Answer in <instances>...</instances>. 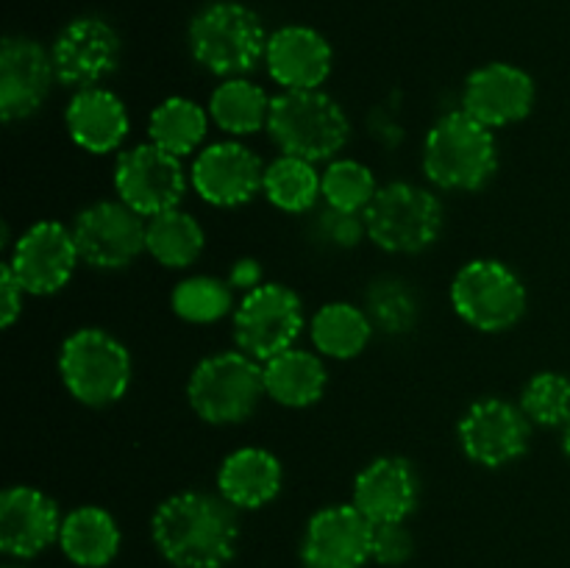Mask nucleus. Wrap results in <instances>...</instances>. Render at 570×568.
<instances>
[{
  "instance_id": "1",
  "label": "nucleus",
  "mask_w": 570,
  "mask_h": 568,
  "mask_svg": "<svg viewBox=\"0 0 570 568\" xmlns=\"http://www.w3.org/2000/svg\"><path fill=\"white\" fill-rule=\"evenodd\" d=\"M150 538L173 568H226L239 549L237 507L220 493H173L156 507Z\"/></svg>"
},
{
  "instance_id": "2",
  "label": "nucleus",
  "mask_w": 570,
  "mask_h": 568,
  "mask_svg": "<svg viewBox=\"0 0 570 568\" xmlns=\"http://www.w3.org/2000/svg\"><path fill=\"white\" fill-rule=\"evenodd\" d=\"M499 170L493 128L473 120L465 109L449 111L423 139V173L440 189L476 193Z\"/></svg>"
},
{
  "instance_id": "3",
  "label": "nucleus",
  "mask_w": 570,
  "mask_h": 568,
  "mask_svg": "<svg viewBox=\"0 0 570 568\" xmlns=\"http://www.w3.org/2000/svg\"><path fill=\"white\" fill-rule=\"evenodd\" d=\"M267 134L282 154L315 165L345 148L351 123L343 106L323 89H282L271 100Z\"/></svg>"
},
{
  "instance_id": "4",
  "label": "nucleus",
  "mask_w": 570,
  "mask_h": 568,
  "mask_svg": "<svg viewBox=\"0 0 570 568\" xmlns=\"http://www.w3.org/2000/svg\"><path fill=\"white\" fill-rule=\"evenodd\" d=\"M267 33L248 6L220 0L189 22V50L198 67L217 78H245L265 61Z\"/></svg>"
},
{
  "instance_id": "5",
  "label": "nucleus",
  "mask_w": 570,
  "mask_h": 568,
  "mask_svg": "<svg viewBox=\"0 0 570 568\" xmlns=\"http://www.w3.org/2000/svg\"><path fill=\"white\" fill-rule=\"evenodd\" d=\"M265 395V365L239 349L200 360L187 382L189 407L212 427L248 421Z\"/></svg>"
},
{
  "instance_id": "6",
  "label": "nucleus",
  "mask_w": 570,
  "mask_h": 568,
  "mask_svg": "<svg viewBox=\"0 0 570 568\" xmlns=\"http://www.w3.org/2000/svg\"><path fill=\"white\" fill-rule=\"evenodd\" d=\"M59 376L83 407L117 404L131 384V354L106 329L83 326L61 343Z\"/></svg>"
},
{
  "instance_id": "7",
  "label": "nucleus",
  "mask_w": 570,
  "mask_h": 568,
  "mask_svg": "<svg viewBox=\"0 0 570 568\" xmlns=\"http://www.w3.org/2000/svg\"><path fill=\"white\" fill-rule=\"evenodd\" d=\"M445 212L434 193L410 182L379 187L365 209L367 237L387 254H421L438 243Z\"/></svg>"
},
{
  "instance_id": "8",
  "label": "nucleus",
  "mask_w": 570,
  "mask_h": 568,
  "mask_svg": "<svg viewBox=\"0 0 570 568\" xmlns=\"http://www.w3.org/2000/svg\"><path fill=\"white\" fill-rule=\"evenodd\" d=\"M451 304L476 332H510L527 312V284L501 259H471L451 282Z\"/></svg>"
},
{
  "instance_id": "9",
  "label": "nucleus",
  "mask_w": 570,
  "mask_h": 568,
  "mask_svg": "<svg viewBox=\"0 0 570 568\" xmlns=\"http://www.w3.org/2000/svg\"><path fill=\"white\" fill-rule=\"evenodd\" d=\"M304 323L298 293L282 282H265L245 293L234 310V340L239 351L265 365L273 356L295 349Z\"/></svg>"
},
{
  "instance_id": "10",
  "label": "nucleus",
  "mask_w": 570,
  "mask_h": 568,
  "mask_svg": "<svg viewBox=\"0 0 570 568\" xmlns=\"http://www.w3.org/2000/svg\"><path fill=\"white\" fill-rule=\"evenodd\" d=\"M456 438L468 460L499 471L527 454L529 440H532V421L512 401L488 395V399L473 401L462 412Z\"/></svg>"
},
{
  "instance_id": "11",
  "label": "nucleus",
  "mask_w": 570,
  "mask_h": 568,
  "mask_svg": "<svg viewBox=\"0 0 570 568\" xmlns=\"http://www.w3.org/2000/svg\"><path fill=\"white\" fill-rule=\"evenodd\" d=\"M115 193L134 212L154 217L178 209L187 193V173L181 159L161 150L159 145H134L115 161Z\"/></svg>"
},
{
  "instance_id": "12",
  "label": "nucleus",
  "mask_w": 570,
  "mask_h": 568,
  "mask_svg": "<svg viewBox=\"0 0 570 568\" xmlns=\"http://www.w3.org/2000/svg\"><path fill=\"white\" fill-rule=\"evenodd\" d=\"M145 228L139 212L117 200H98L87 209L78 212L72 223V237H76L81 262H87L95 271H122L134 265L145 251Z\"/></svg>"
},
{
  "instance_id": "13",
  "label": "nucleus",
  "mask_w": 570,
  "mask_h": 568,
  "mask_svg": "<svg viewBox=\"0 0 570 568\" xmlns=\"http://www.w3.org/2000/svg\"><path fill=\"white\" fill-rule=\"evenodd\" d=\"M373 562V523L356 505H326L301 535L304 568H365Z\"/></svg>"
},
{
  "instance_id": "14",
  "label": "nucleus",
  "mask_w": 570,
  "mask_h": 568,
  "mask_svg": "<svg viewBox=\"0 0 570 568\" xmlns=\"http://www.w3.org/2000/svg\"><path fill=\"white\" fill-rule=\"evenodd\" d=\"M81 254L72 228L59 221H39L17 237L11 271L28 295H56L70 284Z\"/></svg>"
},
{
  "instance_id": "15",
  "label": "nucleus",
  "mask_w": 570,
  "mask_h": 568,
  "mask_svg": "<svg viewBox=\"0 0 570 568\" xmlns=\"http://www.w3.org/2000/svg\"><path fill=\"white\" fill-rule=\"evenodd\" d=\"M56 67V81L65 87L89 89L120 65V37L100 17H78L67 22L50 48Z\"/></svg>"
},
{
  "instance_id": "16",
  "label": "nucleus",
  "mask_w": 570,
  "mask_h": 568,
  "mask_svg": "<svg viewBox=\"0 0 570 568\" xmlns=\"http://www.w3.org/2000/svg\"><path fill=\"white\" fill-rule=\"evenodd\" d=\"M265 165L259 156L243 143H215L200 150L189 170V184L195 193L212 206L234 209L262 193Z\"/></svg>"
},
{
  "instance_id": "17",
  "label": "nucleus",
  "mask_w": 570,
  "mask_h": 568,
  "mask_svg": "<svg viewBox=\"0 0 570 568\" xmlns=\"http://www.w3.org/2000/svg\"><path fill=\"white\" fill-rule=\"evenodd\" d=\"M59 505L45 490L31 484H11L0 496V549L11 560H33L59 543Z\"/></svg>"
},
{
  "instance_id": "18",
  "label": "nucleus",
  "mask_w": 570,
  "mask_h": 568,
  "mask_svg": "<svg viewBox=\"0 0 570 568\" xmlns=\"http://www.w3.org/2000/svg\"><path fill=\"white\" fill-rule=\"evenodd\" d=\"M56 81V67L50 50L37 39L6 37L0 48V117L6 123L28 120L42 109L50 87Z\"/></svg>"
},
{
  "instance_id": "19",
  "label": "nucleus",
  "mask_w": 570,
  "mask_h": 568,
  "mask_svg": "<svg viewBox=\"0 0 570 568\" xmlns=\"http://www.w3.org/2000/svg\"><path fill=\"white\" fill-rule=\"evenodd\" d=\"M534 78L510 61H490L468 76L462 89V109L488 128L521 123L534 109Z\"/></svg>"
},
{
  "instance_id": "20",
  "label": "nucleus",
  "mask_w": 570,
  "mask_h": 568,
  "mask_svg": "<svg viewBox=\"0 0 570 568\" xmlns=\"http://www.w3.org/2000/svg\"><path fill=\"white\" fill-rule=\"evenodd\" d=\"M421 484L410 460L404 457H376L367 462L354 479L356 510L379 527V523H404L415 512Z\"/></svg>"
},
{
  "instance_id": "21",
  "label": "nucleus",
  "mask_w": 570,
  "mask_h": 568,
  "mask_svg": "<svg viewBox=\"0 0 570 568\" xmlns=\"http://www.w3.org/2000/svg\"><path fill=\"white\" fill-rule=\"evenodd\" d=\"M332 65V45L309 26H284L267 39V76L282 89H321Z\"/></svg>"
},
{
  "instance_id": "22",
  "label": "nucleus",
  "mask_w": 570,
  "mask_h": 568,
  "mask_svg": "<svg viewBox=\"0 0 570 568\" xmlns=\"http://www.w3.org/2000/svg\"><path fill=\"white\" fill-rule=\"evenodd\" d=\"M67 134L87 154L104 156L120 148L128 137L126 104L111 89H78L65 111Z\"/></svg>"
},
{
  "instance_id": "23",
  "label": "nucleus",
  "mask_w": 570,
  "mask_h": 568,
  "mask_svg": "<svg viewBox=\"0 0 570 568\" xmlns=\"http://www.w3.org/2000/svg\"><path fill=\"white\" fill-rule=\"evenodd\" d=\"M284 468L267 449L245 445L232 451L217 471V493L237 510H262L282 493Z\"/></svg>"
},
{
  "instance_id": "24",
  "label": "nucleus",
  "mask_w": 570,
  "mask_h": 568,
  "mask_svg": "<svg viewBox=\"0 0 570 568\" xmlns=\"http://www.w3.org/2000/svg\"><path fill=\"white\" fill-rule=\"evenodd\" d=\"M120 523L98 505L76 507L61 521L59 549L76 568H106L120 551Z\"/></svg>"
},
{
  "instance_id": "25",
  "label": "nucleus",
  "mask_w": 570,
  "mask_h": 568,
  "mask_svg": "<svg viewBox=\"0 0 570 568\" xmlns=\"http://www.w3.org/2000/svg\"><path fill=\"white\" fill-rule=\"evenodd\" d=\"M328 373L321 354L289 349L265 362V390L276 404L304 410L317 404L326 393Z\"/></svg>"
},
{
  "instance_id": "26",
  "label": "nucleus",
  "mask_w": 570,
  "mask_h": 568,
  "mask_svg": "<svg viewBox=\"0 0 570 568\" xmlns=\"http://www.w3.org/2000/svg\"><path fill=\"white\" fill-rule=\"evenodd\" d=\"M373 323L365 310L348 301H332L323 304L321 310L312 315L309 334L312 345L321 356H332V360H354L367 349L373 337Z\"/></svg>"
},
{
  "instance_id": "27",
  "label": "nucleus",
  "mask_w": 570,
  "mask_h": 568,
  "mask_svg": "<svg viewBox=\"0 0 570 568\" xmlns=\"http://www.w3.org/2000/svg\"><path fill=\"white\" fill-rule=\"evenodd\" d=\"M204 226H200L189 212L170 209L161 212V215L148 217L145 251H148L159 265L173 267V271L189 267L200 254H204Z\"/></svg>"
},
{
  "instance_id": "28",
  "label": "nucleus",
  "mask_w": 570,
  "mask_h": 568,
  "mask_svg": "<svg viewBox=\"0 0 570 568\" xmlns=\"http://www.w3.org/2000/svg\"><path fill=\"white\" fill-rule=\"evenodd\" d=\"M271 100L259 84L248 78H226L209 98V117L217 128L234 137L256 134L267 128Z\"/></svg>"
},
{
  "instance_id": "29",
  "label": "nucleus",
  "mask_w": 570,
  "mask_h": 568,
  "mask_svg": "<svg viewBox=\"0 0 570 568\" xmlns=\"http://www.w3.org/2000/svg\"><path fill=\"white\" fill-rule=\"evenodd\" d=\"M209 131V115L193 98H167L154 109L148 120L150 143L173 156H189L200 148Z\"/></svg>"
},
{
  "instance_id": "30",
  "label": "nucleus",
  "mask_w": 570,
  "mask_h": 568,
  "mask_svg": "<svg viewBox=\"0 0 570 568\" xmlns=\"http://www.w3.org/2000/svg\"><path fill=\"white\" fill-rule=\"evenodd\" d=\"M262 193L276 209L287 212V215H304L323 195V176L312 161L282 154L265 167Z\"/></svg>"
},
{
  "instance_id": "31",
  "label": "nucleus",
  "mask_w": 570,
  "mask_h": 568,
  "mask_svg": "<svg viewBox=\"0 0 570 568\" xmlns=\"http://www.w3.org/2000/svg\"><path fill=\"white\" fill-rule=\"evenodd\" d=\"M365 312L376 332L406 334L415 329L421 306L410 284L395 276H382L367 287Z\"/></svg>"
},
{
  "instance_id": "32",
  "label": "nucleus",
  "mask_w": 570,
  "mask_h": 568,
  "mask_svg": "<svg viewBox=\"0 0 570 568\" xmlns=\"http://www.w3.org/2000/svg\"><path fill=\"white\" fill-rule=\"evenodd\" d=\"M170 306L187 323H217L232 312L234 290L232 284L215 276H189L176 284L170 295Z\"/></svg>"
},
{
  "instance_id": "33",
  "label": "nucleus",
  "mask_w": 570,
  "mask_h": 568,
  "mask_svg": "<svg viewBox=\"0 0 570 568\" xmlns=\"http://www.w3.org/2000/svg\"><path fill=\"white\" fill-rule=\"evenodd\" d=\"M523 415L532 427L557 429L570 421V379L566 373L540 371L523 384L521 404Z\"/></svg>"
},
{
  "instance_id": "34",
  "label": "nucleus",
  "mask_w": 570,
  "mask_h": 568,
  "mask_svg": "<svg viewBox=\"0 0 570 568\" xmlns=\"http://www.w3.org/2000/svg\"><path fill=\"white\" fill-rule=\"evenodd\" d=\"M376 176L362 161L334 159L323 170V200H326V206H334V209L365 215V209L376 198Z\"/></svg>"
},
{
  "instance_id": "35",
  "label": "nucleus",
  "mask_w": 570,
  "mask_h": 568,
  "mask_svg": "<svg viewBox=\"0 0 570 568\" xmlns=\"http://www.w3.org/2000/svg\"><path fill=\"white\" fill-rule=\"evenodd\" d=\"M312 234H315L317 243L326 245V248H334V251L356 248V245L362 243V237L367 234L365 215L326 206V209L315 217V223H312Z\"/></svg>"
},
{
  "instance_id": "36",
  "label": "nucleus",
  "mask_w": 570,
  "mask_h": 568,
  "mask_svg": "<svg viewBox=\"0 0 570 568\" xmlns=\"http://www.w3.org/2000/svg\"><path fill=\"white\" fill-rule=\"evenodd\" d=\"M415 555V538L404 523H379L373 527V562L384 568L406 566Z\"/></svg>"
},
{
  "instance_id": "37",
  "label": "nucleus",
  "mask_w": 570,
  "mask_h": 568,
  "mask_svg": "<svg viewBox=\"0 0 570 568\" xmlns=\"http://www.w3.org/2000/svg\"><path fill=\"white\" fill-rule=\"evenodd\" d=\"M22 298H26V290L6 262L0 267V326L11 329V323L22 315Z\"/></svg>"
},
{
  "instance_id": "38",
  "label": "nucleus",
  "mask_w": 570,
  "mask_h": 568,
  "mask_svg": "<svg viewBox=\"0 0 570 568\" xmlns=\"http://www.w3.org/2000/svg\"><path fill=\"white\" fill-rule=\"evenodd\" d=\"M265 278V271H262L259 259H254V256H243V259H237L232 265V271H228V278L226 282L232 284V290H239V293H250V290H256Z\"/></svg>"
},
{
  "instance_id": "39",
  "label": "nucleus",
  "mask_w": 570,
  "mask_h": 568,
  "mask_svg": "<svg viewBox=\"0 0 570 568\" xmlns=\"http://www.w3.org/2000/svg\"><path fill=\"white\" fill-rule=\"evenodd\" d=\"M562 451H566V457L570 460V421L562 427Z\"/></svg>"
},
{
  "instance_id": "40",
  "label": "nucleus",
  "mask_w": 570,
  "mask_h": 568,
  "mask_svg": "<svg viewBox=\"0 0 570 568\" xmlns=\"http://www.w3.org/2000/svg\"><path fill=\"white\" fill-rule=\"evenodd\" d=\"M6 568H26V566H6Z\"/></svg>"
}]
</instances>
